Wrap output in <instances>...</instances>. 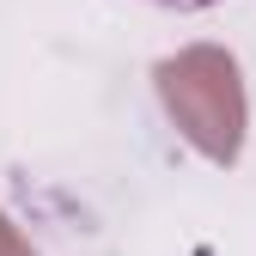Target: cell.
<instances>
[{
  "mask_svg": "<svg viewBox=\"0 0 256 256\" xmlns=\"http://www.w3.org/2000/svg\"><path fill=\"white\" fill-rule=\"evenodd\" d=\"M158 6H214V0H158Z\"/></svg>",
  "mask_w": 256,
  "mask_h": 256,
  "instance_id": "obj_1",
  "label": "cell"
}]
</instances>
